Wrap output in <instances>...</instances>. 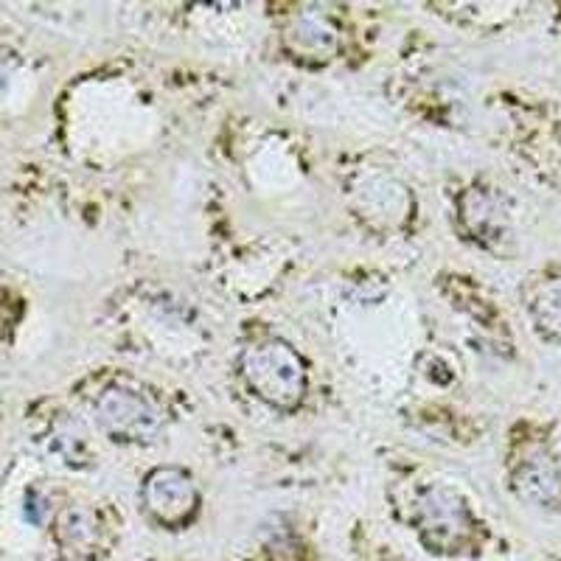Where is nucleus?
<instances>
[{
  "instance_id": "obj_1",
  "label": "nucleus",
  "mask_w": 561,
  "mask_h": 561,
  "mask_svg": "<svg viewBox=\"0 0 561 561\" xmlns=\"http://www.w3.org/2000/svg\"><path fill=\"white\" fill-rule=\"evenodd\" d=\"M244 382L275 410H295L307 393V365L284 340H262L239 359Z\"/></svg>"
},
{
  "instance_id": "obj_3",
  "label": "nucleus",
  "mask_w": 561,
  "mask_h": 561,
  "mask_svg": "<svg viewBox=\"0 0 561 561\" xmlns=\"http://www.w3.org/2000/svg\"><path fill=\"white\" fill-rule=\"evenodd\" d=\"M99 427L115 440H149L160 430V410L149 396L113 385L96 399Z\"/></svg>"
},
{
  "instance_id": "obj_6",
  "label": "nucleus",
  "mask_w": 561,
  "mask_h": 561,
  "mask_svg": "<svg viewBox=\"0 0 561 561\" xmlns=\"http://www.w3.org/2000/svg\"><path fill=\"white\" fill-rule=\"evenodd\" d=\"M359 208L374 225L399 228L410 217V194L402 183L390 178H374L359 188Z\"/></svg>"
},
{
  "instance_id": "obj_5",
  "label": "nucleus",
  "mask_w": 561,
  "mask_h": 561,
  "mask_svg": "<svg viewBox=\"0 0 561 561\" xmlns=\"http://www.w3.org/2000/svg\"><path fill=\"white\" fill-rule=\"evenodd\" d=\"M514 489L528 503L556 505L561 500V474L548 455L534 453L514 469Z\"/></svg>"
},
{
  "instance_id": "obj_8",
  "label": "nucleus",
  "mask_w": 561,
  "mask_h": 561,
  "mask_svg": "<svg viewBox=\"0 0 561 561\" xmlns=\"http://www.w3.org/2000/svg\"><path fill=\"white\" fill-rule=\"evenodd\" d=\"M57 539L70 553H90L99 542L96 514L88 505H68L57 517Z\"/></svg>"
},
{
  "instance_id": "obj_4",
  "label": "nucleus",
  "mask_w": 561,
  "mask_h": 561,
  "mask_svg": "<svg viewBox=\"0 0 561 561\" xmlns=\"http://www.w3.org/2000/svg\"><path fill=\"white\" fill-rule=\"evenodd\" d=\"M144 505L160 525H183L194 517L199 491L194 478L180 466H158L144 480Z\"/></svg>"
},
{
  "instance_id": "obj_9",
  "label": "nucleus",
  "mask_w": 561,
  "mask_h": 561,
  "mask_svg": "<svg viewBox=\"0 0 561 561\" xmlns=\"http://www.w3.org/2000/svg\"><path fill=\"white\" fill-rule=\"evenodd\" d=\"M463 219L480 242H491V239L503 237L505 222H508L503 210H500L497 199L491 197V194L480 192V188H474L463 199Z\"/></svg>"
},
{
  "instance_id": "obj_7",
  "label": "nucleus",
  "mask_w": 561,
  "mask_h": 561,
  "mask_svg": "<svg viewBox=\"0 0 561 561\" xmlns=\"http://www.w3.org/2000/svg\"><path fill=\"white\" fill-rule=\"evenodd\" d=\"M284 39L298 57L323 59L337 51V28L320 12H300L289 20Z\"/></svg>"
},
{
  "instance_id": "obj_2",
  "label": "nucleus",
  "mask_w": 561,
  "mask_h": 561,
  "mask_svg": "<svg viewBox=\"0 0 561 561\" xmlns=\"http://www.w3.org/2000/svg\"><path fill=\"white\" fill-rule=\"evenodd\" d=\"M415 525L421 542L433 553H455L472 536V514L466 500L449 485H427L415 500Z\"/></svg>"
},
{
  "instance_id": "obj_10",
  "label": "nucleus",
  "mask_w": 561,
  "mask_h": 561,
  "mask_svg": "<svg viewBox=\"0 0 561 561\" xmlns=\"http://www.w3.org/2000/svg\"><path fill=\"white\" fill-rule=\"evenodd\" d=\"M530 314L539 332L561 345V275L542 280L530 295Z\"/></svg>"
}]
</instances>
